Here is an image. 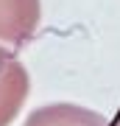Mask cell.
<instances>
[{
    "label": "cell",
    "mask_w": 120,
    "mask_h": 126,
    "mask_svg": "<svg viewBox=\"0 0 120 126\" xmlns=\"http://www.w3.org/2000/svg\"><path fill=\"white\" fill-rule=\"evenodd\" d=\"M22 126H109V121L95 109L76 104H48L34 109Z\"/></svg>",
    "instance_id": "3957f363"
},
{
    "label": "cell",
    "mask_w": 120,
    "mask_h": 126,
    "mask_svg": "<svg viewBox=\"0 0 120 126\" xmlns=\"http://www.w3.org/2000/svg\"><path fill=\"white\" fill-rule=\"evenodd\" d=\"M117 126H120V121H117Z\"/></svg>",
    "instance_id": "277c9868"
},
{
    "label": "cell",
    "mask_w": 120,
    "mask_h": 126,
    "mask_svg": "<svg viewBox=\"0 0 120 126\" xmlns=\"http://www.w3.org/2000/svg\"><path fill=\"white\" fill-rule=\"evenodd\" d=\"M28 93H31L28 70L9 48L0 45V126H9L20 115Z\"/></svg>",
    "instance_id": "6da1fadb"
},
{
    "label": "cell",
    "mask_w": 120,
    "mask_h": 126,
    "mask_svg": "<svg viewBox=\"0 0 120 126\" xmlns=\"http://www.w3.org/2000/svg\"><path fill=\"white\" fill-rule=\"evenodd\" d=\"M42 20L39 0H0V42L22 48L34 39Z\"/></svg>",
    "instance_id": "7a4b0ae2"
}]
</instances>
